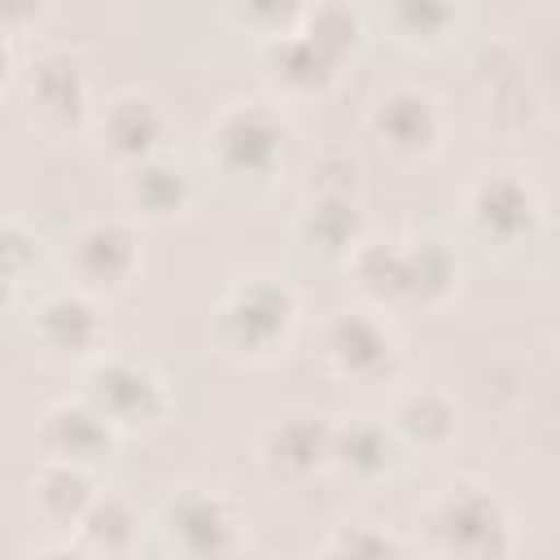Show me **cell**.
I'll return each instance as SVG.
<instances>
[{"label":"cell","instance_id":"cell-1","mask_svg":"<svg viewBox=\"0 0 560 560\" xmlns=\"http://www.w3.org/2000/svg\"><path fill=\"white\" fill-rule=\"evenodd\" d=\"M424 538L438 560H508L516 542L503 499L472 481L446 486L429 503Z\"/></svg>","mask_w":560,"mask_h":560},{"label":"cell","instance_id":"cell-2","mask_svg":"<svg viewBox=\"0 0 560 560\" xmlns=\"http://www.w3.org/2000/svg\"><path fill=\"white\" fill-rule=\"evenodd\" d=\"M293 328H298V298L284 280H271V276L236 280L219 298L214 324H210L219 350L241 359H271L276 350L289 346Z\"/></svg>","mask_w":560,"mask_h":560},{"label":"cell","instance_id":"cell-3","mask_svg":"<svg viewBox=\"0 0 560 560\" xmlns=\"http://www.w3.org/2000/svg\"><path fill=\"white\" fill-rule=\"evenodd\" d=\"M162 538L175 560H236L245 547V525L223 494L184 486L162 508Z\"/></svg>","mask_w":560,"mask_h":560},{"label":"cell","instance_id":"cell-4","mask_svg":"<svg viewBox=\"0 0 560 560\" xmlns=\"http://www.w3.org/2000/svg\"><path fill=\"white\" fill-rule=\"evenodd\" d=\"M26 109L44 131H74L92 118V79L70 44H48L26 61Z\"/></svg>","mask_w":560,"mask_h":560},{"label":"cell","instance_id":"cell-5","mask_svg":"<svg viewBox=\"0 0 560 560\" xmlns=\"http://www.w3.org/2000/svg\"><path fill=\"white\" fill-rule=\"evenodd\" d=\"M96 416L114 424V433L127 429H153L166 416V385L158 372L131 359H96L83 372V394H79Z\"/></svg>","mask_w":560,"mask_h":560},{"label":"cell","instance_id":"cell-6","mask_svg":"<svg viewBox=\"0 0 560 560\" xmlns=\"http://www.w3.org/2000/svg\"><path fill=\"white\" fill-rule=\"evenodd\" d=\"M284 144L289 122L280 118V109L262 101H236L210 127V153L232 175H271L284 158Z\"/></svg>","mask_w":560,"mask_h":560},{"label":"cell","instance_id":"cell-7","mask_svg":"<svg viewBox=\"0 0 560 560\" xmlns=\"http://www.w3.org/2000/svg\"><path fill=\"white\" fill-rule=\"evenodd\" d=\"M70 276L74 289L92 293H118L140 271V236L122 219H92L70 241Z\"/></svg>","mask_w":560,"mask_h":560},{"label":"cell","instance_id":"cell-8","mask_svg":"<svg viewBox=\"0 0 560 560\" xmlns=\"http://www.w3.org/2000/svg\"><path fill=\"white\" fill-rule=\"evenodd\" d=\"M324 359L346 381H381L398 368V337L372 311H337L324 324Z\"/></svg>","mask_w":560,"mask_h":560},{"label":"cell","instance_id":"cell-9","mask_svg":"<svg viewBox=\"0 0 560 560\" xmlns=\"http://www.w3.org/2000/svg\"><path fill=\"white\" fill-rule=\"evenodd\" d=\"M468 219L486 241L516 245L538 228V197L516 171H486L468 188Z\"/></svg>","mask_w":560,"mask_h":560},{"label":"cell","instance_id":"cell-10","mask_svg":"<svg viewBox=\"0 0 560 560\" xmlns=\"http://www.w3.org/2000/svg\"><path fill=\"white\" fill-rule=\"evenodd\" d=\"M96 136L109 158H118L122 166H136V162L162 153L166 114L149 92H114L96 109Z\"/></svg>","mask_w":560,"mask_h":560},{"label":"cell","instance_id":"cell-11","mask_svg":"<svg viewBox=\"0 0 560 560\" xmlns=\"http://www.w3.org/2000/svg\"><path fill=\"white\" fill-rule=\"evenodd\" d=\"M372 136L394 153V158H424L433 153L438 136H442V114L438 101L420 88H389L376 96L372 114Z\"/></svg>","mask_w":560,"mask_h":560},{"label":"cell","instance_id":"cell-12","mask_svg":"<svg viewBox=\"0 0 560 560\" xmlns=\"http://www.w3.org/2000/svg\"><path fill=\"white\" fill-rule=\"evenodd\" d=\"M114 438H118L114 424L96 416L83 398H61L39 420V451L44 459H57V464L92 468L101 455H109Z\"/></svg>","mask_w":560,"mask_h":560},{"label":"cell","instance_id":"cell-13","mask_svg":"<svg viewBox=\"0 0 560 560\" xmlns=\"http://www.w3.org/2000/svg\"><path fill=\"white\" fill-rule=\"evenodd\" d=\"M262 468L280 481H306L332 459V424L319 416H284L262 433Z\"/></svg>","mask_w":560,"mask_h":560},{"label":"cell","instance_id":"cell-14","mask_svg":"<svg viewBox=\"0 0 560 560\" xmlns=\"http://www.w3.org/2000/svg\"><path fill=\"white\" fill-rule=\"evenodd\" d=\"M101 311L83 289L48 293L35 306V337L52 354H88L101 346Z\"/></svg>","mask_w":560,"mask_h":560},{"label":"cell","instance_id":"cell-15","mask_svg":"<svg viewBox=\"0 0 560 560\" xmlns=\"http://www.w3.org/2000/svg\"><path fill=\"white\" fill-rule=\"evenodd\" d=\"M262 66H267L271 83H280L284 92H319L337 74V57L328 48H319L302 26L271 35L262 48Z\"/></svg>","mask_w":560,"mask_h":560},{"label":"cell","instance_id":"cell-16","mask_svg":"<svg viewBox=\"0 0 560 560\" xmlns=\"http://www.w3.org/2000/svg\"><path fill=\"white\" fill-rule=\"evenodd\" d=\"M188 197H192L188 171L162 153L127 166V175H122V201L140 219H175L188 206Z\"/></svg>","mask_w":560,"mask_h":560},{"label":"cell","instance_id":"cell-17","mask_svg":"<svg viewBox=\"0 0 560 560\" xmlns=\"http://www.w3.org/2000/svg\"><path fill=\"white\" fill-rule=\"evenodd\" d=\"M96 499V486H92V472L79 468V464H57V459H44L39 472L31 477V508L39 512V521H48L52 529H74L88 512V503Z\"/></svg>","mask_w":560,"mask_h":560},{"label":"cell","instance_id":"cell-18","mask_svg":"<svg viewBox=\"0 0 560 560\" xmlns=\"http://www.w3.org/2000/svg\"><path fill=\"white\" fill-rule=\"evenodd\" d=\"M398 459V438L385 420H372V416H354L350 424H337L332 429V468H341L346 477H359V481H372V477H385Z\"/></svg>","mask_w":560,"mask_h":560},{"label":"cell","instance_id":"cell-19","mask_svg":"<svg viewBox=\"0 0 560 560\" xmlns=\"http://www.w3.org/2000/svg\"><path fill=\"white\" fill-rule=\"evenodd\" d=\"M350 271L376 306H416L407 245H398V241H359L354 254H350Z\"/></svg>","mask_w":560,"mask_h":560},{"label":"cell","instance_id":"cell-20","mask_svg":"<svg viewBox=\"0 0 560 560\" xmlns=\"http://www.w3.org/2000/svg\"><path fill=\"white\" fill-rule=\"evenodd\" d=\"M140 534V516L122 494H96L83 512V521L74 525V542L83 551H92L96 560H118L136 547Z\"/></svg>","mask_w":560,"mask_h":560},{"label":"cell","instance_id":"cell-21","mask_svg":"<svg viewBox=\"0 0 560 560\" xmlns=\"http://www.w3.org/2000/svg\"><path fill=\"white\" fill-rule=\"evenodd\" d=\"M394 438L411 442V446H442L455 433V402L442 389H411L398 398L394 407Z\"/></svg>","mask_w":560,"mask_h":560},{"label":"cell","instance_id":"cell-22","mask_svg":"<svg viewBox=\"0 0 560 560\" xmlns=\"http://www.w3.org/2000/svg\"><path fill=\"white\" fill-rule=\"evenodd\" d=\"M302 232L319 249H350L359 245V206L354 197H311L302 214Z\"/></svg>","mask_w":560,"mask_h":560},{"label":"cell","instance_id":"cell-23","mask_svg":"<svg viewBox=\"0 0 560 560\" xmlns=\"http://www.w3.org/2000/svg\"><path fill=\"white\" fill-rule=\"evenodd\" d=\"M407 258H411V298L416 306H438L451 289H455V258L438 236H420L407 241Z\"/></svg>","mask_w":560,"mask_h":560},{"label":"cell","instance_id":"cell-24","mask_svg":"<svg viewBox=\"0 0 560 560\" xmlns=\"http://www.w3.org/2000/svg\"><path fill=\"white\" fill-rule=\"evenodd\" d=\"M324 560H407V547L389 529L359 521V525H341L328 538Z\"/></svg>","mask_w":560,"mask_h":560},{"label":"cell","instance_id":"cell-25","mask_svg":"<svg viewBox=\"0 0 560 560\" xmlns=\"http://www.w3.org/2000/svg\"><path fill=\"white\" fill-rule=\"evenodd\" d=\"M298 26H302L319 48H328L337 61H341V57L354 48V39H359V13H354L350 4H315V9H302Z\"/></svg>","mask_w":560,"mask_h":560},{"label":"cell","instance_id":"cell-26","mask_svg":"<svg viewBox=\"0 0 560 560\" xmlns=\"http://www.w3.org/2000/svg\"><path fill=\"white\" fill-rule=\"evenodd\" d=\"M35 258H39L35 236H31L22 223L0 219V302L22 284V276H26V267H31Z\"/></svg>","mask_w":560,"mask_h":560},{"label":"cell","instance_id":"cell-27","mask_svg":"<svg viewBox=\"0 0 560 560\" xmlns=\"http://www.w3.org/2000/svg\"><path fill=\"white\" fill-rule=\"evenodd\" d=\"M389 18L402 26V31H411V35H442L451 22H455V9H446V4H416V0H407V4H394L389 9Z\"/></svg>","mask_w":560,"mask_h":560},{"label":"cell","instance_id":"cell-28","mask_svg":"<svg viewBox=\"0 0 560 560\" xmlns=\"http://www.w3.org/2000/svg\"><path fill=\"white\" fill-rule=\"evenodd\" d=\"M35 560H96L92 551H83L79 542H52L44 551H35Z\"/></svg>","mask_w":560,"mask_h":560},{"label":"cell","instance_id":"cell-29","mask_svg":"<svg viewBox=\"0 0 560 560\" xmlns=\"http://www.w3.org/2000/svg\"><path fill=\"white\" fill-rule=\"evenodd\" d=\"M9 70H13V48H9V39H4V31H0V83L9 79Z\"/></svg>","mask_w":560,"mask_h":560},{"label":"cell","instance_id":"cell-30","mask_svg":"<svg viewBox=\"0 0 560 560\" xmlns=\"http://www.w3.org/2000/svg\"><path fill=\"white\" fill-rule=\"evenodd\" d=\"M319 560H324V556H319Z\"/></svg>","mask_w":560,"mask_h":560}]
</instances>
